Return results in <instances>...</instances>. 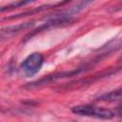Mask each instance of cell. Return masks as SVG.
Wrapping results in <instances>:
<instances>
[{
	"label": "cell",
	"instance_id": "6da1fadb",
	"mask_svg": "<svg viewBox=\"0 0 122 122\" xmlns=\"http://www.w3.org/2000/svg\"><path fill=\"white\" fill-rule=\"evenodd\" d=\"M71 112L78 115L100 118V119H112L115 115L114 112H112L110 109L92 106V105H77L72 107Z\"/></svg>",
	"mask_w": 122,
	"mask_h": 122
},
{
	"label": "cell",
	"instance_id": "7a4b0ae2",
	"mask_svg": "<svg viewBox=\"0 0 122 122\" xmlns=\"http://www.w3.org/2000/svg\"><path fill=\"white\" fill-rule=\"evenodd\" d=\"M85 69H76V70H73V71H61V72H56V73H53V74H50V75H47L39 80H36V81H33V82H30V83H28L26 86H24V88L26 89H34V88H39L41 86H44L46 84H49V83H51V82H54L56 80H59V79H62V78H66V77H71V76H74V75H77L78 73L84 71Z\"/></svg>",
	"mask_w": 122,
	"mask_h": 122
},
{
	"label": "cell",
	"instance_id": "3957f363",
	"mask_svg": "<svg viewBox=\"0 0 122 122\" xmlns=\"http://www.w3.org/2000/svg\"><path fill=\"white\" fill-rule=\"evenodd\" d=\"M44 57L40 52H33L30 54L21 64V70L23 73L30 77L39 71L43 65Z\"/></svg>",
	"mask_w": 122,
	"mask_h": 122
},
{
	"label": "cell",
	"instance_id": "277c9868",
	"mask_svg": "<svg viewBox=\"0 0 122 122\" xmlns=\"http://www.w3.org/2000/svg\"><path fill=\"white\" fill-rule=\"evenodd\" d=\"M32 25H33L32 22H26V23L15 25V26H10V27L4 28V29L1 30V38H2V40L7 39V38L14 35L15 33H17V32L23 30H26V29L31 27Z\"/></svg>",
	"mask_w": 122,
	"mask_h": 122
},
{
	"label": "cell",
	"instance_id": "5b68a950",
	"mask_svg": "<svg viewBox=\"0 0 122 122\" xmlns=\"http://www.w3.org/2000/svg\"><path fill=\"white\" fill-rule=\"evenodd\" d=\"M96 100L107 101V102H122V88L103 93L99 95Z\"/></svg>",
	"mask_w": 122,
	"mask_h": 122
},
{
	"label": "cell",
	"instance_id": "8992f818",
	"mask_svg": "<svg viewBox=\"0 0 122 122\" xmlns=\"http://www.w3.org/2000/svg\"><path fill=\"white\" fill-rule=\"evenodd\" d=\"M30 3V1H20V2H15V3H11L10 5H8L7 7H3L1 8V11H5L7 10H10V9H13V8H17V7H20V6H24L26 4H29Z\"/></svg>",
	"mask_w": 122,
	"mask_h": 122
}]
</instances>
